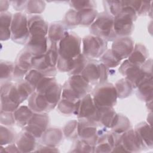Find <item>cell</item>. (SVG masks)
I'll use <instances>...</instances> for the list:
<instances>
[{
    "mask_svg": "<svg viewBox=\"0 0 153 153\" xmlns=\"http://www.w3.org/2000/svg\"><path fill=\"white\" fill-rule=\"evenodd\" d=\"M90 88L89 82L82 75H74L65 84L62 96L64 99L77 101L84 97Z\"/></svg>",
    "mask_w": 153,
    "mask_h": 153,
    "instance_id": "6da1fadb",
    "label": "cell"
},
{
    "mask_svg": "<svg viewBox=\"0 0 153 153\" xmlns=\"http://www.w3.org/2000/svg\"><path fill=\"white\" fill-rule=\"evenodd\" d=\"M123 10L114 18L113 29L115 35L126 36L130 34L133 29V21L136 13L129 6L123 3Z\"/></svg>",
    "mask_w": 153,
    "mask_h": 153,
    "instance_id": "7a4b0ae2",
    "label": "cell"
},
{
    "mask_svg": "<svg viewBox=\"0 0 153 153\" xmlns=\"http://www.w3.org/2000/svg\"><path fill=\"white\" fill-rule=\"evenodd\" d=\"M117 97L115 87L111 84L106 83L95 89L93 100L97 108H112L115 104Z\"/></svg>",
    "mask_w": 153,
    "mask_h": 153,
    "instance_id": "3957f363",
    "label": "cell"
},
{
    "mask_svg": "<svg viewBox=\"0 0 153 153\" xmlns=\"http://www.w3.org/2000/svg\"><path fill=\"white\" fill-rule=\"evenodd\" d=\"M114 18L109 13L100 14L91 26V32L105 40H111L115 37L113 29Z\"/></svg>",
    "mask_w": 153,
    "mask_h": 153,
    "instance_id": "277c9868",
    "label": "cell"
},
{
    "mask_svg": "<svg viewBox=\"0 0 153 153\" xmlns=\"http://www.w3.org/2000/svg\"><path fill=\"white\" fill-rule=\"evenodd\" d=\"M81 39L74 33H68L59 44L60 57L66 59H74L80 54Z\"/></svg>",
    "mask_w": 153,
    "mask_h": 153,
    "instance_id": "5b68a950",
    "label": "cell"
},
{
    "mask_svg": "<svg viewBox=\"0 0 153 153\" xmlns=\"http://www.w3.org/2000/svg\"><path fill=\"white\" fill-rule=\"evenodd\" d=\"M11 30L14 41L20 43L25 42L29 33L26 16L22 13L15 14L12 19Z\"/></svg>",
    "mask_w": 153,
    "mask_h": 153,
    "instance_id": "8992f818",
    "label": "cell"
},
{
    "mask_svg": "<svg viewBox=\"0 0 153 153\" xmlns=\"http://www.w3.org/2000/svg\"><path fill=\"white\" fill-rule=\"evenodd\" d=\"M106 48V42L100 37L87 36L83 39V52L87 57H98L103 53Z\"/></svg>",
    "mask_w": 153,
    "mask_h": 153,
    "instance_id": "52a82bcc",
    "label": "cell"
},
{
    "mask_svg": "<svg viewBox=\"0 0 153 153\" xmlns=\"http://www.w3.org/2000/svg\"><path fill=\"white\" fill-rule=\"evenodd\" d=\"M142 145L136 131L131 129L120 136L115 148L119 149L118 151L134 152L139 151Z\"/></svg>",
    "mask_w": 153,
    "mask_h": 153,
    "instance_id": "ba28073f",
    "label": "cell"
},
{
    "mask_svg": "<svg viewBox=\"0 0 153 153\" xmlns=\"http://www.w3.org/2000/svg\"><path fill=\"white\" fill-rule=\"evenodd\" d=\"M97 112L98 109L90 94H86L81 101L79 100L76 114L79 118H85L93 122L98 121Z\"/></svg>",
    "mask_w": 153,
    "mask_h": 153,
    "instance_id": "9c48e42d",
    "label": "cell"
},
{
    "mask_svg": "<svg viewBox=\"0 0 153 153\" xmlns=\"http://www.w3.org/2000/svg\"><path fill=\"white\" fill-rule=\"evenodd\" d=\"M119 71L128 80L133 87H136L143 78L145 74L139 68V66L131 63L128 60H125L121 65Z\"/></svg>",
    "mask_w": 153,
    "mask_h": 153,
    "instance_id": "30bf717a",
    "label": "cell"
},
{
    "mask_svg": "<svg viewBox=\"0 0 153 153\" xmlns=\"http://www.w3.org/2000/svg\"><path fill=\"white\" fill-rule=\"evenodd\" d=\"M48 117L45 114H34L27 122L25 131L32 134L34 137H39L46 128Z\"/></svg>",
    "mask_w": 153,
    "mask_h": 153,
    "instance_id": "8fae6325",
    "label": "cell"
},
{
    "mask_svg": "<svg viewBox=\"0 0 153 153\" xmlns=\"http://www.w3.org/2000/svg\"><path fill=\"white\" fill-rule=\"evenodd\" d=\"M134 48V43L131 39L127 37L120 38L114 42L111 51L120 60L128 57Z\"/></svg>",
    "mask_w": 153,
    "mask_h": 153,
    "instance_id": "7c38bea8",
    "label": "cell"
},
{
    "mask_svg": "<svg viewBox=\"0 0 153 153\" xmlns=\"http://www.w3.org/2000/svg\"><path fill=\"white\" fill-rule=\"evenodd\" d=\"M78 134L84 141L91 145L96 141V127L93 121L87 119H82L78 126Z\"/></svg>",
    "mask_w": 153,
    "mask_h": 153,
    "instance_id": "4fadbf2b",
    "label": "cell"
},
{
    "mask_svg": "<svg viewBox=\"0 0 153 153\" xmlns=\"http://www.w3.org/2000/svg\"><path fill=\"white\" fill-rule=\"evenodd\" d=\"M28 51L33 55H41L47 50V39L45 36H31L27 44Z\"/></svg>",
    "mask_w": 153,
    "mask_h": 153,
    "instance_id": "5bb4252c",
    "label": "cell"
},
{
    "mask_svg": "<svg viewBox=\"0 0 153 153\" xmlns=\"http://www.w3.org/2000/svg\"><path fill=\"white\" fill-rule=\"evenodd\" d=\"M136 87L138 88V95L142 99L148 102L152 100V75L145 74Z\"/></svg>",
    "mask_w": 153,
    "mask_h": 153,
    "instance_id": "9a60e30c",
    "label": "cell"
},
{
    "mask_svg": "<svg viewBox=\"0 0 153 153\" xmlns=\"http://www.w3.org/2000/svg\"><path fill=\"white\" fill-rule=\"evenodd\" d=\"M29 33L33 35L45 36L48 31V26L45 22L40 16H33L28 20Z\"/></svg>",
    "mask_w": 153,
    "mask_h": 153,
    "instance_id": "2e32d148",
    "label": "cell"
},
{
    "mask_svg": "<svg viewBox=\"0 0 153 153\" xmlns=\"http://www.w3.org/2000/svg\"><path fill=\"white\" fill-rule=\"evenodd\" d=\"M29 106L32 110L36 112H42L53 108L48 102L45 96L38 92L35 93L30 96L29 100Z\"/></svg>",
    "mask_w": 153,
    "mask_h": 153,
    "instance_id": "e0dca14e",
    "label": "cell"
},
{
    "mask_svg": "<svg viewBox=\"0 0 153 153\" xmlns=\"http://www.w3.org/2000/svg\"><path fill=\"white\" fill-rule=\"evenodd\" d=\"M32 55L28 51H25L20 54L14 69L16 75L21 76L27 72L29 68L32 66Z\"/></svg>",
    "mask_w": 153,
    "mask_h": 153,
    "instance_id": "ac0fdd59",
    "label": "cell"
},
{
    "mask_svg": "<svg viewBox=\"0 0 153 153\" xmlns=\"http://www.w3.org/2000/svg\"><path fill=\"white\" fill-rule=\"evenodd\" d=\"M136 132L142 145L148 148L152 147V137L151 127L146 123L139 124L136 128Z\"/></svg>",
    "mask_w": 153,
    "mask_h": 153,
    "instance_id": "d6986e66",
    "label": "cell"
},
{
    "mask_svg": "<svg viewBox=\"0 0 153 153\" xmlns=\"http://www.w3.org/2000/svg\"><path fill=\"white\" fill-rule=\"evenodd\" d=\"M148 57L146 48L142 44H136L131 53L128 56V61L135 65L139 66L144 63Z\"/></svg>",
    "mask_w": 153,
    "mask_h": 153,
    "instance_id": "ffe728a7",
    "label": "cell"
},
{
    "mask_svg": "<svg viewBox=\"0 0 153 153\" xmlns=\"http://www.w3.org/2000/svg\"><path fill=\"white\" fill-rule=\"evenodd\" d=\"M82 72V76L88 82H95L99 79L100 67L95 62L87 63Z\"/></svg>",
    "mask_w": 153,
    "mask_h": 153,
    "instance_id": "44dd1931",
    "label": "cell"
},
{
    "mask_svg": "<svg viewBox=\"0 0 153 153\" xmlns=\"http://www.w3.org/2000/svg\"><path fill=\"white\" fill-rule=\"evenodd\" d=\"M97 109L98 121L107 127H112L117 117V114H115L113 109L112 108H101Z\"/></svg>",
    "mask_w": 153,
    "mask_h": 153,
    "instance_id": "7402d4cb",
    "label": "cell"
},
{
    "mask_svg": "<svg viewBox=\"0 0 153 153\" xmlns=\"http://www.w3.org/2000/svg\"><path fill=\"white\" fill-rule=\"evenodd\" d=\"M35 143L34 137L26 131L21 134L17 141L19 150L20 149L22 152L32 151L35 147Z\"/></svg>",
    "mask_w": 153,
    "mask_h": 153,
    "instance_id": "603a6c76",
    "label": "cell"
},
{
    "mask_svg": "<svg viewBox=\"0 0 153 153\" xmlns=\"http://www.w3.org/2000/svg\"><path fill=\"white\" fill-rule=\"evenodd\" d=\"M67 33L65 26L59 23H52L48 31L49 38L53 42L61 40Z\"/></svg>",
    "mask_w": 153,
    "mask_h": 153,
    "instance_id": "cb8c5ba5",
    "label": "cell"
},
{
    "mask_svg": "<svg viewBox=\"0 0 153 153\" xmlns=\"http://www.w3.org/2000/svg\"><path fill=\"white\" fill-rule=\"evenodd\" d=\"M0 20L1 40L7 39L10 36V29H9V27L11 22V14L9 13H1Z\"/></svg>",
    "mask_w": 153,
    "mask_h": 153,
    "instance_id": "d4e9b609",
    "label": "cell"
},
{
    "mask_svg": "<svg viewBox=\"0 0 153 153\" xmlns=\"http://www.w3.org/2000/svg\"><path fill=\"white\" fill-rule=\"evenodd\" d=\"M115 87L116 88L117 96L120 98H123L130 94L133 86L126 79H121L116 83V87Z\"/></svg>",
    "mask_w": 153,
    "mask_h": 153,
    "instance_id": "484cf974",
    "label": "cell"
},
{
    "mask_svg": "<svg viewBox=\"0 0 153 153\" xmlns=\"http://www.w3.org/2000/svg\"><path fill=\"white\" fill-rule=\"evenodd\" d=\"M74 100L66 99L62 100V101L59 104V110L62 113L66 114H69L73 112L76 114L79 100L76 101L75 103H74Z\"/></svg>",
    "mask_w": 153,
    "mask_h": 153,
    "instance_id": "4316f807",
    "label": "cell"
},
{
    "mask_svg": "<svg viewBox=\"0 0 153 153\" xmlns=\"http://www.w3.org/2000/svg\"><path fill=\"white\" fill-rule=\"evenodd\" d=\"M32 112L27 106H21L14 113V118L21 124L25 125L32 116Z\"/></svg>",
    "mask_w": 153,
    "mask_h": 153,
    "instance_id": "83f0119b",
    "label": "cell"
},
{
    "mask_svg": "<svg viewBox=\"0 0 153 153\" xmlns=\"http://www.w3.org/2000/svg\"><path fill=\"white\" fill-rule=\"evenodd\" d=\"M130 122L127 118L121 115H117L115 122L112 126L113 130L118 133L125 131L129 128Z\"/></svg>",
    "mask_w": 153,
    "mask_h": 153,
    "instance_id": "f1b7e54d",
    "label": "cell"
},
{
    "mask_svg": "<svg viewBox=\"0 0 153 153\" xmlns=\"http://www.w3.org/2000/svg\"><path fill=\"white\" fill-rule=\"evenodd\" d=\"M103 64L110 68H114L119 65L120 60L118 59L112 52L111 50H108L102 57Z\"/></svg>",
    "mask_w": 153,
    "mask_h": 153,
    "instance_id": "f546056e",
    "label": "cell"
},
{
    "mask_svg": "<svg viewBox=\"0 0 153 153\" xmlns=\"http://www.w3.org/2000/svg\"><path fill=\"white\" fill-rule=\"evenodd\" d=\"M43 77V74L41 72L35 69L30 71L26 76L25 79L34 88L35 87H36L39 81Z\"/></svg>",
    "mask_w": 153,
    "mask_h": 153,
    "instance_id": "4dcf8cb0",
    "label": "cell"
},
{
    "mask_svg": "<svg viewBox=\"0 0 153 153\" xmlns=\"http://www.w3.org/2000/svg\"><path fill=\"white\" fill-rule=\"evenodd\" d=\"M61 133L59 130H50L45 134V140L47 145H54L61 139Z\"/></svg>",
    "mask_w": 153,
    "mask_h": 153,
    "instance_id": "1f68e13d",
    "label": "cell"
},
{
    "mask_svg": "<svg viewBox=\"0 0 153 153\" xmlns=\"http://www.w3.org/2000/svg\"><path fill=\"white\" fill-rule=\"evenodd\" d=\"M104 2L106 4V6L108 9L109 14L111 13V14L115 16L118 14H119L123 10V5L122 4V1H104Z\"/></svg>",
    "mask_w": 153,
    "mask_h": 153,
    "instance_id": "d6a6232c",
    "label": "cell"
},
{
    "mask_svg": "<svg viewBox=\"0 0 153 153\" xmlns=\"http://www.w3.org/2000/svg\"><path fill=\"white\" fill-rule=\"evenodd\" d=\"M45 7V4L41 1H30L27 2V9L28 12L32 13H39L42 12Z\"/></svg>",
    "mask_w": 153,
    "mask_h": 153,
    "instance_id": "836d02e7",
    "label": "cell"
},
{
    "mask_svg": "<svg viewBox=\"0 0 153 153\" xmlns=\"http://www.w3.org/2000/svg\"><path fill=\"white\" fill-rule=\"evenodd\" d=\"M78 124L76 121L69 122L65 127V134L68 137H74L78 134Z\"/></svg>",
    "mask_w": 153,
    "mask_h": 153,
    "instance_id": "e575fe53",
    "label": "cell"
},
{
    "mask_svg": "<svg viewBox=\"0 0 153 153\" xmlns=\"http://www.w3.org/2000/svg\"><path fill=\"white\" fill-rule=\"evenodd\" d=\"M72 6L77 10H81L85 8H93L95 5L94 1H71Z\"/></svg>",
    "mask_w": 153,
    "mask_h": 153,
    "instance_id": "d590c367",
    "label": "cell"
},
{
    "mask_svg": "<svg viewBox=\"0 0 153 153\" xmlns=\"http://www.w3.org/2000/svg\"><path fill=\"white\" fill-rule=\"evenodd\" d=\"M1 78H7L9 76H11V73L14 68H13V65L10 63L5 62L1 63Z\"/></svg>",
    "mask_w": 153,
    "mask_h": 153,
    "instance_id": "8d00e7d4",
    "label": "cell"
}]
</instances>
